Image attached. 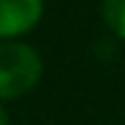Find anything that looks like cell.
Returning <instances> with one entry per match:
<instances>
[{
  "label": "cell",
  "instance_id": "obj_1",
  "mask_svg": "<svg viewBox=\"0 0 125 125\" xmlns=\"http://www.w3.org/2000/svg\"><path fill=\"white\" fill-rule=\"evenodd\" d=\"M43 56L33 43L15 38L0 41V105L15 102L41 84Z\"/></svg>",
  "mask_w": 125,
  "mask_h": 125
},
{
  "label": "cell",
  "instance_id": "obj_4",
  "mask_svg": "<svg viewBox=\"0 0 125 125\" xmlns=\"http://www.w3.org/2000/svg\"><path fill=\"white\" fill-rule=\"evenodd\" d=\"M0 125H10V115H8L5 105H0Z\"/></svg>",
  "mask_w": 125,
  "mask_h": 125
},
{
  "label": "cell",
  "instance_id": "obj_2",
  "mask_svg": "<svg viewBox=\"0 0 125 125\" xmlns=\"http://www.w3.org/2000/svg\"><path fill=\"white\" fill-rule=\"evenodd\" d=\"M46 0H0V41H15L33 31L43 18Z\"/></svg>",
  "mask_w": 125,
  "mask_h": 125
},
{
  "label": "cell",
  "instance_id": "obj_3",
  "mask_svg": "<svg viewBox=\"0 0 125 125\" xmlns=\"http://www.w3.org/2000/svg\"><path fill=\"white\" fill-rule=\"evenodd\" d=\"M102 21L115 38L125 41V0H102Z\"/></svg>",
  "mask_w": 125,
  "mask_h": 125
}]
</instances>
